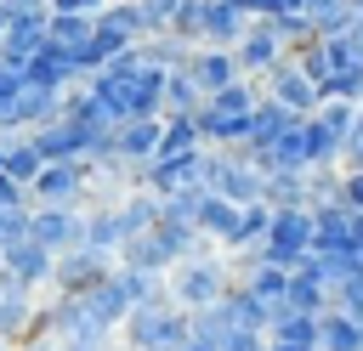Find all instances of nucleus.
I'll return each instance as SVG.
<instances>
[{"label": "nucleus", "mask_w": 363, "mask_h": 351, "mask_svg": "<svg viewBox=\"0 0 363 351\" xmlns=\"http://www.w3.org/2000/svg\"><path fill=\"white\" fill-rule=\"evenodd\" d=\"M199 181L204 192H221L233 204H267V170L244 153V147H221L199 159Z\"/></svg>", "instance_id": "obj_1"}, {"label": "nucleus", "mask_w": 363, "mask_h": 351, "mask_svg": "<svg viewBox=\"0 0 363 351\" xmlns=\"http://www.w3.org/2000/svg\"><path fill=\"white\" fill-rule=\"evenodd\" d=\"M187 334H193V323H187V311L176 300L130 306V317L119 323V345L125 351H182Z\"/></svg>", "instance_id": "obj_2"}, {"label": "nucleus", "mask_w": 363, "mask_h": 351, "mask_svg": "<svg viewBox=\"0 0 363 351\" xmlns=\"http://www.w3.org/2000/svg\"><path fill=\"white\" fill-rule=\"evenodd\" d=\"M255 255L272 260V266H284V272H295L312 255V209L306 204H278L272 221H267V238L255 243Z\"/></svg>", "instance_id": "obj_3"}, {"label": "nucleus", "mask_w": 363, "mask_h": 351, "mask_svg": "<svg viewBox=\"0 0 363 351\" xmlns=\"http://www.w3.org/2000/svg\"><path fill=\"white\" fill-rule=\"evenodd\" d=\"M164 277H170V300H176L182 311H204V306H216V300L233 289V272H227L221 255H193V260L170 266Z\"/></svg>", "instance_id": "obj_4"}, {"label": "nucleus", "mask_w": 363, "mask_h": 351, "mask_svg": "<svg viewBox=\"0 0 363 351\" xmlns=\"http://www.w3.org/2000/svg\"><path fill=\"white\" fill-rule=\"evenodd\" d=\"M113 266H119V255L91 249V243H74V249L57 255V266H51V289H57V294H85V289L102 283Z\"/></svg>", "instance_id": "obj_5"}, {"label": "nucleus", "mask_w": 363, "mask_h": 351, "mask_svg": "<svg viewBox=\"0 0 363 351\" xmlns=\"http://www.w3.org/2000/svg\"><path fill=\"white\" fill-rule=\"evenodd\" d=\"M261 96L284 102V108H289V113H301V119H306V113H318V102H323V96H318V79H312L295 57H284L278 68H267V74H261Z\"/></svg>", "instance_id": "obj_6"}, {"label": "nucleus", "mask_w": 363, "mask_h": 351, "mask_svg": "<svg viewBox=\"0 0 363 351\" xmlns=\"http://www.w3.org/2000/svg\"><path fill=\"white\" fill-rule=\"evenodd\" d=\"M28 204H74L85 209V164L79 159H45L28 181Z\"/></svg>", "instance_id": "obj_7"}, {"label": "nucleus", "mask_w": 363, "mask_h": 351, "mask_svg": "<svg viewBox=\"0 0 363 351\" xmlns=\"http://www.w3.org/2000/svg\"><path fill=\"white\" fill-rule=\"evenodd\" d=\"M28 238H40L51 255L85 243V209L74 204H28Z\"/></svg>", "instance_id": "obj_8"}, {"label": "nucleus", "mask_w": 363, "mask_h": 351, "mask_svg": "<svg viewBox=\"0 0 363 351\" xmlns=\"http://www.w3.org/2000/svg\"><path fill=\"white\" fill-rule=\"evenodd\" d=\"M233 57H238V68H244L250 79H261V74H267V68H278L289 51H284V40L272 34V23H267V17H255V23L244 28V40L233 45Z\"/></svg>", "instance_id": "obj_9"}, {"label": "nucleus", "mask_w": 363, "mask_h": 351, "mask_svg": "<svg viewBox=\"0 0 363 351\" xmlns=\"http://www.w3.org/2000/svg\"><path fill=\"white\" fill-rule=\"evenodd\" d=\"M0 266H6V272H17L28 289H45V283H51V266H57V255H51L40 238H28V232H23V238L0 243Z\"/></svg>", "instance_id": "obj_10"}, {"label": "nucleus", "mask_w": 363, "mask_h": 351, "mask_svg": "<svg viewBox=\"0 0 363 351\" xmlns=\"http://www.w3.org/2000/svg\"><path fill=\"white\" fill-rule=\"evenodd\" d=\"M45 23H51V11H11L6 34H0V62H23L28 68V57L45 45Z\"/></svg>", "instance_id": "obj_11"}, {"label": "nucleus", "mask_w": 363, "mask_h": 351, "mask_svg": "<svg viewBox=\"0 0 363 351\" xmlns=\"http://www.w3.org/2000/svg\"><path fill=\"white\" fill-rule=\"evenodd\" d=\"M255 17L250 11H238V0H204V23H199V45H238L244 40V28H250Z\"/></svg>", "instance_id": "obj_12"}, {"label": "nucleus", "mask_w": 363, "mask_h": 351, "mask_svg": "<svg viewBox=\"0 0 363 351\" xmlns=\"http://www.w3.org/2000/svg\"><path fill=\"white\" fill-rule=\"evenodd\" d=\"M85 306H91V317H96L102 328H113V334H119V323L130 317V289H125V272L113 266L102 283H91V289H85Z\"/></svg>", "instance_id": "obj_13"}, {"label": "nucleus", "mask_w": 363, "mask_h": 351, "mask_svg": "<svg viewBox=\"0 0 363 351\" xmlns=\"http://www.w3.org/2000/svg\"><path fill=\"white\" fill-rule=\"evenodd\" d=\"M295 119H301V113H289L284 102L261 96V102H255V113H250V136H244L238 147H244V153L255 159V153H267V147H272V142H278V136H284V130H289Z\"/></svg>", "instance_id": "obj_14"}, {"label": "nucleus", "mask_w": 363, "mask_h": 351, "mask_svg": "<svg viewBox=\"0 0 363 351\" xmlns=\"http://www.w3.org/2000/svg\"><path fill=\"white\" fill-rule=\"evenodd\" d=\"M199 159H204V147H199V153H159V159L142 170V187H153V192L164 198V192L199 181Z\"/></svg>", "instance_id": "obj_15"}, {"label": "nucleus", "mask_w": 363, "mask_h": 351, "mask_svg": "<svg viewBox=\"0 0 363 351\" xmlns=\"http://www.w3.org/2000/svg\"><path fill=\"white\" fill-rule=\"evenodd\" d=\"M352 221L357 209H346L340 198L312 204V249H352Z\"/></svg>", "instance_id": "obj_16"}, {"label": "nucleus", "mask_w": 363, "mask_h": 351, "mask_svg": "<svg viewBox=\"0 0 363 351\" xmlns=\"http://www.w3.org/2000/svg\"><path fill=\"white\" fill-rule=\"evenodd\" d=\"M193 79H199V91L210 96V91H221V85H233V79H244V68H238V57L227 51V45H199L193 51Z\"/></svg>", "instance_id": "obj_17"}, {"label": "nucleus", "mask_w": 363, "mask_h": 351, "mask_svg": "<svg viewBox=\"0 0 363 351\" xmlns=\"http://www.w3.org/2000/svg\"><path fill=\"white\" fill-rule=\"evenodd\" d=\"M284 306H295V311H329V306H335V294H329V283H323V272H318L312 255L289 272V294H284Z\"/></svg>", "instance_id": "obj_18"}, {"label": "nucleus", "mask_w": 363, "mask_h": 351, "mask_svg": "<svg viewBox=\"0 0 363 351\" xmlns=\"http://www.w3.org/2000/svg\"><path fill=\"white\" fill-rule=\"evenodd\" d=\"M125 238H130V226H125L119 198H113V204H91V209H85V243H91V249L119 255V243H125Z\"/></svg>", "instance_id": "obj_19"}, {"label": "nucleus", "mask_w": 363, "mask_h": 351, "mask_svg": "<svg viewBox=\"0 0 363 351\" xmlns=\"http://www.w3.org/2000/svg\"><path fill=\"white\" fill-rule=\"evenodd\" d=\"M255 164L261 170H312V147H306V125L295 119L267 153H255Z\"/></svg>", "instance_id": "obj_20"}, {"label": "nucleus", "mask_w": 363, "mask_h": 351, "mask_svg": "<svg viewBox=\"0 0 363 351\" xmlns=\"http://www.w3.org/2000/svg\"><path fill=\"white\" fill-rule=\"evenodd\" d=\"M96 28H108V34H119V40H147L153 34V23H147V11H142V0H108L102 11H96Z\"/></svg>", "instance_id": "obj_21"}, {"label": "nucleus", "mask_w": 363, "mask_h": 351, "mask_svg": "<svg viewBox=\"0 0 363 351\" xmlns=\"http://www.w3.org/2000/svg\"><path fill=\"white\" fill-rule=\"evenodd\" d=\"M318 351H363V328L346 306L318 311Z\"/></svg>", "instance_id": "obj_22"}, {"label": "nucleus", "mask_w": 363, "mask_h": 351, "mask_svg": "<svg viewBox=\"0 0 363 351\" xmlns=\"http://www.w3.org/2000/svg\"><path fill=\"white\" fill-rule=\"evenodd\" d=\"M136 57L170 74V68H187V62H193V45H187L182 34H170V28H164V34H147V40H136Z\"/></svg>", "instance_id": "obj_23"}, {"label": "nucleus", "mask_w": 363, "mask_h": 351, "mask_svg": "<svg viewBox=\"0 0 363 351\" xmlns=\"http://www.w3.org/2000/svg\"><path fill=\"white\" fill-rule=\"evenodd\" d=\"M204 181H187V187H176V192H164L159 198V221H170V226H193L199 232V209H204Z\"/></svg>", "instance_id": "obj_24"}, {"label": "nucleus", "mask_w": 363, "mask_h": 351, "mask_svg": "<svg viewBox=\"0 0 363 351\" xmlns=\"http://www.w3.org/2000/svg\"><path fill=\"white\" fill-rule=\"evenodd\" d=\"M221 306H227V317H233V323H244V328H255V334H267V328H272V306H267L261 294H250L244 283H233V289L221 294Z\"/></svg>", "instance_id": "obj_25"}, {"label": "nucleus", "mask_w": 363, "mask_h": 351, "mask_svg": "<svg viewBox=\"0 0 363 351\" xmlns=\"http://www.w3.org/2000/svg\"><path fill=\"white\" fill-rule=\"evenodd\" d=\"M267 340H284V345H318V311L278 306V311H272V328H267Z\"/></svg>", "instance_id": "obj_26"}, {"label": "nucleus", "mask_w": 363, "mask_h": 351, "mask_svg": "<svg viewBox=\"0 0 363 351\" xmlns=\"http://www.w3.org/2000/svg\"><path fill=\"white\" fill-rule=\"evenodd\" d=\"M238 209H244V204H233V198H221V192H210V198H204V209H199V232H204L210 243H233V226H238Z\"/></svg>", "instance_id": "obj_27"}, {"label": "nucleus", "mask_w": 363, "mask_h": 351, "mask_svg": "<svg viewBox=\"0 0 363 351\" xmlns=\"http://www.w3.org/2000/svg\"><path fill=\"white\" fill-rule=\"evenodd\" d=\"M34 294H0V340L6 345H23L28 328H34Z\"/></svg>", "instance_id": "obj_28"}, {"label": "nucleus", "mask_w": 363, "mask_h": 351, "mask_svg": "<svg viewBox=\"0 0 363 351\" xmlns=\"http://www.w3.org/2000/svg\"><path fill=\"white\" fill-rule=\"evenodd\" d=\"M199 102H204V91H199L193 68H170L164 74V113H193Z\"/></svg>", "instance_id": "obj_29"}, {"label": "nucleus", "mask_w": 363, "mask_h": 351, "mask_svg": "<svg viewBox=\"0 0 363 351\" xmlns=\"http://www.w3.org/2000/svg\"><path fill=\"white\" fill-rule=\"evenodd\" d=\"M267 221H272V204H244V209H238V226H233V243H227V255H238V249H255V243L267 238Z\"/></svg>", "instance_id": "obj_30"}, {"label": "nucleus", "mask_w": 363, "mask_h": 351, "mask_svg": "<svg viewBox=\"0 0 363 351\" xmlns=\"http://www.w3.org/2000/svg\"><path fill=\"white\" fill-rule=\"evenodd\" d=\"M272 23V34L284 40V51H301V45H312L318 40V28H312V17L306 11H278V17H267Z\"/></svg>", "instance_id": "obj_31"}, {"label": "nucleus", "mask_w": 363, "mask_h": 351, "mask_svg": "<svg viewBox=\"0 0 363 351\" xmlns=\"http://www.w3.org/2000/svg\"><path fill=\"white\" fill-rule=\"evenodd\" d=\"M57 351H113V328H85V334H68V340H57Z\"/></svg>", "instance_id": "obj_32"}, {"label": "nucleus", "mask_w": 363, "mask_h": 351, "mask_svg": "<svg viewBox=\"0 0 363 351\" xmlns=\"http://www.w3.org/2000/svg\"><path fill=\"white\" fill-rule=\"evenodd\" d=\"M28 232V204H0V243Z\"/></svg>", "instance_id": "obj_33"}, {"label": "nucleus", "mask_w": 363, "mask_h": 351, "mask_svg": "<svg viewBox=\"0 0 363 351\" xmlns=\"http://www.w3.org/2000/svg\"><path fill=\"white\" fill-rule=\"evenodd\" d=\"M176 6H182V0H142V11H147V23H153V34H164V28L176 23Z\"/></svg>", "instance_id": "obj_34"}, {"label": "nucleus", "mask_w": 363, "mask_h": 351, "mask_svg": "<svg viewBox=\"0 0 363 351\" xmlns=\"http://www.w3.org/2000/svg\"><path fill=\"white\" fill-rule=\"evenodd\" d=\"M340 204L363 215V170H346V176H340Z\"/></svg>", "instance_id": "obj_35"}, {"label": "nucleus", "mask_w": 363, "mask_h": 351, "mask_svg": "<svg viewBox=\"0 0 363 351\" xmlns=\"http://www.w3.org/2000/svg\"><path fill=\"white\" fill-rule=\"evenodd\" d=\"M23 79H28V68H23V62H0V108L11 102V91H17Z\"/></svg>", "instance_id": "obj_36"}, {"label": "nucleus", "mask_w": 363, "mask_h": 351, "mask_svg": "<svg viewBox=\"0 0 363 351\" xmlns=\"http://www.w3.org/2000/svg\"><path fill=\"white\" fill-rule=\"evenodd\" d=\"M45 6H51V11H74V17H96L108 0H45Z\"/></svg>", "instance_id": "obj_37"}, {"label": "nucleus", "mask_w": 363, "mask_h": 351, "mask_svg": "<svg viewBox=\"0 0 363 351\" xmlns=\"http://www.w3.org/2000/svg\"><path fill=\"white\" fill-rule=\"evenodd\" d=\"M0 204H28V187L17 176H6V170H0Z\"/></svg>", "instance_id": "obj_38"}, {"label": "nucleus", "mask_w": 363, "mask_h": 351, "mask_svg": "<svg viewBox=\"0 0 363 351\" xmlns=\"http://www.w3.org/2000/svg\"><path fill=\"white\" fill-rule=\"evenodd\" d=\"M340 40H346V51H352V57H363V11H357L346 28H340Z\"/></svg>", "instance_id": "obj_39"}, {"label": "nucleus", "mask_w": 363, "mask_h": 351, "mask_svg": "<svg viewBox=\"0 0 363 351\" xmlns=\"http://www.w3.org/2000/svg\"><path fill=\"white\" fill-rule=\"evenodd\" d=\"M0 294H34V289H28L17 272H6V266H0Z\"/></svg>", "instance_id": "obj_40"}, {"label": "nucleus", "mask_w": 363, "mask_h": 351, "mask_svg": "<svg viewBox=\"0 0 363 351\" xmlns=\"http://www.w3.org/2000/svg\"><path fill=\"white\" fill-rule=\"evenodd\" d=\"M17 351H57V340H51V334H28Z\"/></svg>", "instance_id": "obj_41"}, {"label": "nucleus", "mask_w": 363, "mask_h": 351, "mask_svg": "<svg viewBox=\"0 0 363 351\" xmlns=\"http://www.w3.org/2000/svg\"><path fill=\"white\" fill-rule=\"evenodd\" d=\"M182 351H216V345H210V340H199V334H187V340H182Z\"/></svg>", "instance_id": "obj_42"}, {"label": "nucleus", "mask_w": 363, "mask_h": 351, "mask_svg": "<svg viewBox=\"0 0 363 351\" xmlns=\"http://www.w3.org/2000/svg\"><path fill=\"white\" fill-rule=\"evenodd\" d=\"M352 249H357V255H363V215H357V221H352Z\"/></svg>", "instance_id": "obj_43"}, {"label": "nucleus", "mask_w": 363, "mask_h": 351, "mask_svg": "<svg viewBox=\"0 0 363 351\" xmlns=\"http://www.w3.org/2000/svg\"><path fill=\"white\" fill-rule=\"evenodd\" d=\"M267 351H318V345H284V340H267Z\"/></svg>", "instance_id": "obj_44"}, {"label": "nucleus", "mask_w": 363, "mask_h": 351, "mask_svg": "<svg viewBox=\"0 0 363 351\" xmlns=\"http://www.w3.org/2000/svg\"><path fill=\"white\" fill-rule=\"evenodd\" d=\"M0 34H6V11H0Z\"/></svg>", "instance_id": "obj_45"}, {"label": "nucleus", "mask_w": 363, "mask_h": 351, "mask_svg": "<svg viewBox=\"0 0 363 351\" xmlns=\"http://www.w3.org/2000/svg\"><path fill=\"white\" fill-rule=\"evenodd\" d=\"M0 351H11V345H6V340H0Z\"/></svg>", "instance_id": "obj_46"}, {"label": "nucleus", "mask_w": 363, "mask_h": 351, "mask_svg": "<svg viewBox=\"0 0 363 351\" xmlns=\"http://www.w3.org/2000/svg\"><path fill=\"white\" fill-rule=\"evenodd\" d=\"M352 6H357V11H363V0H352Z\"/></svg>", "instance_id": "obj_47"}, {"label": "nucleus", "mask_w": 363, "mask_h": 351, "mask_svg": "<svg viewBox=\"0 0 363 351\" xmlns=\"http://www.w3.org/2000/svg\"><path fill=\"white\" fill-rule=\"evenodd\" d=\"M119 351H125V345H119Z\"/></svg>", "instance_id": "obj_48"}]
</instances>
